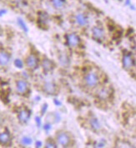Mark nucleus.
<instances>
[{
    "label": "nucleus",
    "instance_id": "nucleus-1",
    "mask_svg": "<svg viewBox=\"0 0 136 148\" xmlns=\"http://www.w3.org/2000/svg\"><path fill=\"white\" fill-rule=\"evenodd\" d=\"M84 81H85L86 85L88 86L89 88H95L99 83V77L96 73L90 72L86 74V76L84 77Z\"/></svg>",
    "mask_w": 136,
    "mask_h": 148
},
{
    "label": "nucleus",
    "instance_id": "nucleus-2",
    "mask_svg": "<svg viewBox=\"0 0 136 148\" xmlns=\"http://www.w3.org/2000/svg\"><path fill=\"white\" fill-rule=\"evenodd\" d=\"M57 138V141L59 145H61L63 147H66L71 142V137L68 133L65 132H60L59 133H58L56 136Z\"/></svg>",
    "mask_w": 136,
    "mask_h": 148
},
{
    "label": "nucleus",
    "instance_id": "nucleus-3",
    "mask_svg": "<svg viewBox=\"0 0 136 148\" xmlns=\"http://www.w3.org/2000/svg\"><path fill=\"white\" fill-rule=\"evenodd\" d=\"M26 65L27 67L31 69V70H35L38 66H39V59L38 58L34 55V54H31L28 57L26 58Z\"/></svg>",
    "mask_w": 136,
    "mask_h": 148
},
{
    "label": "nucleus",
    "instance_id": "nucleus-4",
    "mask_svg": "<svg viewBox=\"0 0 136 148\" xmlns=\"http://www.w3.org/2000/svg\"><path fill=\"white\" fill-rule=\"evenodd\" d=\"M28 83L25 80H19L16 82V89L19 94H25L28 91Z\"/></svg>",
    "mask_w": 136,
    "mask_h": 148
},
{
    "label": "nucleus",
    "instance_id": "nucleus-5",
    "mask_svg": "<svg viewBox=\"0 0 136 148\" xmlns=\"http://www.w3.org/2000/svg\"><path fill=\"white\" fill-rule=\"evenodd\" d=\"M122 63L124 68L126 70H129L135 65V61L132 58L130 54L126 53L124 54V56H123Z\"/></svg>",
    "mask_w": 136,
    "mask_h": 148
},
{
    "label": "nucleus",
    "instance_id": "nucleus-6",
    "mask_svg": "<svg viewBox=\"0 0 136 148\" xmlns=\"http://www.w3.org/2000/svg\"><path fill=\"white\" fill-rule=\"evenodd\" d=\"M30 116H31V112L25 108V109H22L19 112L18 118L22 123H27L30 119Z\"/></svg>",
    "mask_w": 136,
    "mask_h": 148
},
{
    "label": "nucleus",
    "instance_id": "nucleus-7",
    "mask_svg": "<svg viewBox=\"0 0 136 148\" xmlns=\"http://www.w3.org/2000/svg\"><path fill=\"white\" fill-rule=\"evenodd\" d=\"M67 42L70 47H77L80 42V38L77 34H70L67 35Z\"/></svg>",
    "mask_w": 136,
    "mask_h": 148
},
{
    "label": "nucleus",
    "instance_id": "nucleus-8",
    "mask_svg": "<svg viewBox=\"0 0 136 148\" xmlns=\"http://www.w3.org/2000/svg\"><path fill=\"white\" fill-rule=\"evenodd\" d=\"M75 21L79 26H86L88 23V17L84 14H77L75 15Z\"/></svg>",
    "mask_w": 136,
    "mask_h": 148
},
{
    "label": "nucleus",
    "instance_id": "nucleus-9",
    "mask_svg": "<svg viewBox=\"0 0 136 148\" xmlns=\"http://www.w3.org/2000/svg\"><path fill=\"white\" fill-rule=\"evenodd\" d=\"M10 62V54L4 50H0V65L6 66Z\"/></svg>",
    "mask_w": 136,
    "mask_h": 148
},
{
    "label": "nucleus",
    "instance_id": "nucleus-10",
    "mask_svg": "<svg viewBox=\"0 0 136 148\" xmlns=\"http://www.w3.org/2000/svg\"><path fill=\"white\" fill-rule=\"evenodd\" d=\"M43 91L49 95L55 94L57 91V87L54 82H48L43 85Z\"/></svg>",
    "mask_w": 136,
    "mask_h": 148
},
{
    "label": "nucleus",
    "instance_id": "nucleus-11",
    "mask_svg": "<svg viewBox=\"0 0 136 148\" xmlns=\"http://www.w3.org/2000/svg\"><path fill=\"white\" fill-rule=\"evenodd\" d=\"M110 95H111V90L108 88H101L97 92L98 97L100 98V99H102V100H105V99L109 98Z\"/></svg>",
    "mask_w": 136,
    "mask_h": 148
},
{
    "label": "nucleus",
    "instance_id": "nucleus-12",
    "mask_svg": "<svg viewBox=\"0 0 136 148\" xmlns=\"http://www.w3.org/2000/svg\"><path fill=\"white\" fill-rule=\"evenodd\" d=\"M11 142V136L8 132L0 133V144L3 146H7Z\"/></svg>",
    "mask_w": 136,
    "mask_h": 148
},
{
    "label": "nucleus",
    "instance_id": "nucleus-13",
    "mask_svg": "<svg viewBox=\"0 0 136 148\" xmlns=\"http://www.w3.org/2000/svg\"><path fill=\"white\" fill-rule=\"evenodd\" d=\"M93 37L97 40H101L104 37V32L100 27H94L92 29Z\"/></svg>",
    "mask_w": 136,
    "mask_h": 148
},
{
    "label": "nucleus",
    "instance_id": "nucleus-14",
    "mask_svg": "<svg viewBox=\"0 0 136 148\" xmlns=\"http://www.w3.org/2000/svg\"><path fill=\"white\" fill-rule=\"evenodd\" d=\"M42 67L45 72H50L54 69V63L48 58H44L42 62Z\"/></svg>",
    "mask_w": 136,
    "mask_h": 148
},
{
    "label": "nucleus",
    "instance_id": "nucleus-15",
    "mask_svg": "<svg viewBox=\"0 0 136 148\" xmlns=\"http://www.w3.org/2000/svg\"><path fill=\"white\" fill-rule=\"evenodd\" d=\"M39 23L41 26H46L47 23L48 22V15L45 12H41L39 13Z\"/></svg>",
    "mask_w": 136,
    "mask_h": 148
},
{
    "label": "nucleus",
    "instance_id": "nucleus-16",
    "mask_svg": "<svg viewBox=\"0 0 136 148\" xmlns=\"http://www.w3.org/2000/svg\"><path fill=\"white\" fill-rule=\"evenodd\" d=\"M89 123H90L91 127L93 128V130H95V131H99V130H100L101 125H100L99 121H98L97 118H95V117L91 118V119L89 120Z\"/></svg>",
    "mask_w": 136,
    "mask_h": 148
},
{
    "label": "nucleus",
    "instance_id": "nucleus-17",
    "mask_svg": "<svg viewBox=\"0 0 136 148\" xmlns=\"http://www.w3.org/2000/svg\"><path fill=\"white\" fill-rule=\"evenodd\" d=\"M53 6L57 9H61L64 6L65 0H51Z\"/></svg>",
    "mask_w": 136,
    "mask_h": 148
},
{
    "label": "nucleus",
    "instance_id": "nucleus-18",
    "mask_svg": "<svg viewBox=\"0 0 136 148\" xmlns=\"http://www.w3.org/2000/svg\"><path fill=\"white\" fill-rule=\"evenodd\" d=\"M59 62H60V63H61L63 66H67L68 64L69 60H68V56L64 53L60 54V56H59Z\"/></svg>",
    "mask_w": 136,
    "mask_h": 148
},
{
    "label": "nucleus",
    "instance_id": "nucleus-19",
    "mask_svg": "<svg viewBox=\"0 0 136 148\" xmlns=\"http://www.w3.org/2000/svg\"><path fill=\"white\" fill-rule=\"evenodd\" d=\"M17 23H18L19 26L25 33H27L28 31V27L27 25H26V23H25V22L21 18H19L17 19Z\"/></svg>",
    "mask_w": 136,
    "mask_h": 148
},
{
    "label": "nucleus",
    "instance_id": "nucleus-20",
    "mask_svg": "<svg viewBox=\"0 0 136 148\" xmlns=\"http://www.w3.org/2000/svg\"><path fill=\"white\" fill-rule=\"evenodd\" d=\"M22 141V144H23V145H24V146H28V145L32 144L33 140H32V138H30V137L25 136V137H23V138H22V141Z\"/></svg>",
    "mask_w": 136,
    "mask_h": 148
},
{
    "label": "nucleus",
    "instance_id": "nucleus-21",
    "mask_svg": "<svg viewBox=\"0 0 136 148\" xmlns=\"http://www.w3.org/2000/svg\"><path fill=\"white\" fill-rule=\"evenodd\" d=\"M45 147L47 148H55L57 147V146H56V144L55 143V141H53L52 139H48V141H46V144H45Z\"/></svg>",
    "mask_w": 136,
    "mask_h": 148
},
{
    "label": "nucleus",
    "instance_id": "nucleus-22",
    "mask_svg": "<svg viewBox=\"0 0 136 148\" xmlns=\"http://www.w3.org/2000/svg\"><path fill=\"white\" fill-rule=\"evenodd\" d=\"M14 66L18 68H23V63L20 59H15L14 60Z\"/></svg>",
    "mask_w": 136,
    "mask_h": 148
},
{
    "label": "nucleus",
    "instance_id": "nucleus-23",
    "mask_svg": "<svg viewBox=\"0 0 136 148\" xmlns=\"http://www.w3.org/2000/svg\"><path fill=\"white\" fill-rule=\"evenodd\" d=\"M47 109H48V104H47V103H44V104L42 106V109H41V114L44 115V113H45V112H46V111H47Z\"/></svg>",
    "mask_w": 136,
    "mask_h": 148
},
{
    "label": "nucleus",
    "instance_id": "nucleus-24",
    "mask_svg": "<svg viewBox=\"0 0 136 148\" xmlns=\"http://www.w3.org/2000/svg\"><path fill=\"white\" fill-rule=\"evenodd\" d=\"M35 121H36V124H37L38 127H41L40 117H39V116H36V117H35Z\"/></svg>",
    "mask_w": 136,
    "mask_h": 148
},
{
    "label": "nucleus",
    "instance_id": "nucleus-25",
    "mask_svg": "<svg viewBox=\"0 0 136 148\" xmlns=\"http://www.w3.org/2000/svg\"><path fill=\"white\" fill-rule=\"evenodd\" d=\"M7 14V10L5 8H1L0 9V17H3V15Z\"/></svg>",
    "mask_w": 136,
    "mask_h": 148
},
{
    "label": "nucleus",
    "instance_id": "nucleus-26",
    "mask_svg": "<svg viewBox=\"0 0 136 148\" xmlns=\"http://www.w3.org/2000/svg\"><path fill=\"white\" fill-rule=\"evenodd\" d=\"M51 128H52L51 125H50V124H48H48H45V125H44V127H43V129H44L46 132H48Z\"/></svg>",
    "mask_w": 136,
    "mask_h": 148
},
{
    "label": "nucleus",
    "instance_id": "nucleus-27",
    "mask_svg": "<svg viewBox=\"0 0 136 148\" xmlns=\"http://www.w3.org/2000/svg\"><path fill=\"white\" fill-rule=\"evenodd\" d=\"M104 147V141H100V142H98L95 145V147Z\"/></svg>",
    "mask_w": 136,
    "mask_h": 148
},
{
    "label": "nucleus",
    "instance_id": "nucleus-28",
    "mask_svg": "<svg viewBox=\"0 0 136 148\" xmlns=\"http://www.w3.org/2000/svg\"><path fill=\"white\" fill-rule=\"evenodd\" d=\"M35 146L36 147H42V142L40 141H38L35 142Z\"/></svg>",
    "mask_w": 136,
    "mask_h": 148
},
{
    "label": "nucleus",
    "instance_id": "nucleus-29",
    "mask_svg": "<svg viewBox=\"0 0 136 148\" xmlns=\"http://www.w3.org/2000/svg\"><path fill=\"white\" fill-rule=\"evenodd\" d=\"M124 4H125L126 6H129V5H131V1H130V0H125Z\"/></svg>",
    "mask_w": 136,
    "mask_h": 148
},
{
    "label": "nucleus",
    "instance_id": "nucleus-30",
    "mask_svg": "<svg viewBox=\"0 0 136 148\" xmlns=\"http://www.w3.org/2000/svg\"><path fill=\"white\" fill-rule=\"evenodd\" d=\"M54 102L55 103V105H57V106H59V105H61V102L58 101L57 99H55V100H54Z\"/></svg>",
    "mask_w": 136,
    "mask_h": 148
},
{
    "label": "nucleus",
    "instance_id": "nucleus-31",
    "mask_svg": "<svg viewBox=\"0 0 136 148\" xmlns=\"http://www.w3.org/2000/svg\"><path fill=\"white\" fill-rule=\"evenodd\" d=\"M3 116H2L0 115V125H1L2 123H3Z\"/></svg>",
    "mask_w": 136,
    "mask_h": 148
},
{
    "label": "nucleus",
    "instance_id": "nucleus-32",
    "mask_svg": "<svg viewBox=\"0 0 136 148\" xmlns=\"http://www.w3.org/2000/svg\"><path fill=\"white\" fill-rule=\"evenodd\" d=\"M129 6H130V8H131V9H133V10L135 9V6H133V5H129Z\"/></svg>",
    "mask_w": 136,
    "mask_h": 148
},
{
    "label": "nucleus",
    "instance_id": "nucleus-33",
    "mask_svg": "<svg viewBox=\"0 0 136 148\" xmlns=\"http://www.w3.org/2000/svg\"><path fill=\"white\" fill-rule=\"evenodd\" d=\"M1 32H2V30H1V27H0V34H1Z\"/></svg>",
    "mask_w": 136,
    "mask_h": 148
},
{
    "label": "nucleus",
    "instance_id": "nucleus-34",
    "mask_svg": "<svg viewBox=\"0 0 136 148\" xmlns=\"http://www.w3.org/2000/svg\"><path fill=\"white\" fill-rule=\"evenodd\" d=\"M119 1H122V0H119Z\"/></svg>",
    "mask_w": 136,
    "mask_h": 148
}]
</instances>
